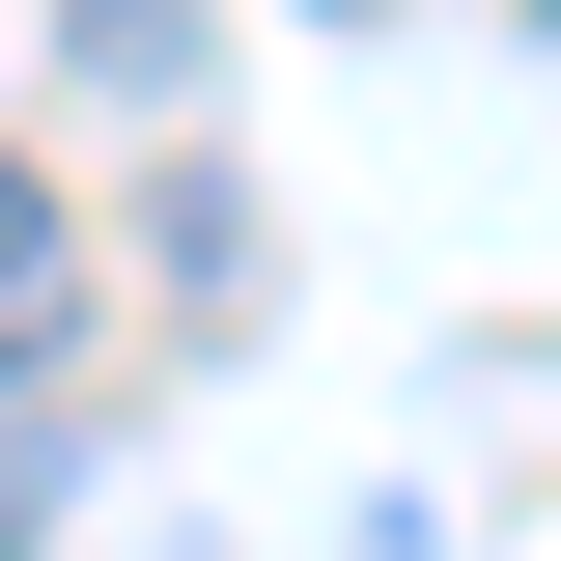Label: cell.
Wrapping results in <instances>:
<instances>
[{"label": "cell", "instance_id": "obj_2", "mask_svg": "<svg viewBox=\"0 0 561 561\" xmlns=\"http://www.w3.org/2000/svg\"><path fill=\"white\" fill-rule=\"evenodd\" d=\"M57 309H84V253H57V197L0 169V365H57Z\"/></svg>", "mask_w": 561, "mask_h": 561}, {"label": "cell", "instance_id": "obj_1", "mask_svg": "<svg viewBox=\"0 0 561 561\" xmlns=\"http://www.w3.org/2000/svg\"><path fill=\"white\" fill-rule=\"evenodd\" d=\"M57 57L113 84V113H169V84H197V0H57Z\"/></svg>", "mask_w": 561, "mask_h": 561}]
</instances>
